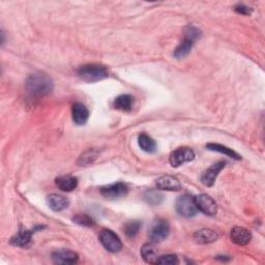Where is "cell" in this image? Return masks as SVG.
Returning <instances> with one entry per match:
<instances>
[{"mask_svg":"<svg viewBox=\"0 0 265 265\" xmlns=\"http://www.w3.org/2000/svg\"><path fill=\"white\" fill-rule=\"evenodd\" d=\"M234 10H235V12L242 14V15H251L253 12L252 8L245 6V5H242V4H238L237 6H235Z\"/></svg>","mask_w":265,"mask_h":265,"instance_id":"cell-27","label":"cell"},{"mask_svg":"<svg viewBox=\"0 0 265 265\" xmlns=\"http://www.w3.org/2000/svg\"><path fill=\"white\" fill-rule=\"evenodd\" d=\"M178 258L175 255H164L160 256L157 260L156 264H163V265H175L178 264Z\"/></svg>","mask_w":265,"mask_h":265,"instance_id":"cell-26","label":"cell"},{"mask_svg":"<svg viewBox=\"0 0 265 265\" xmlns=\"http://www.w3.org/2000/svg\"><path fill=\"white\" fill-rule=\"evenodd\" d=\"M33 233H34V230L33 231L20 230L16 235H14L11 238V243L13 245H15V247L24 248V247H26V245H28L30 243Z\"/></svg>","mask_w":265,"mask_h":265,"instance_id":"cell-18","label":"cell"},{"mask_svg":"<svg viewBox=\"0 0 265 265\" xmlns=\"http://www.w3.org/2000/svg\"><path fill=\"white\" fill-rule=\"evenodd\" d=\"M169 233L170 225L168 221L164 219H157L150 226L148 231V237L151 242L157 243L165 240L169 236Z\"/></svg>","mask_w":265,"mask_h":265,"instance_id":"cell-4","label":"cell"},{"mask_svg":"<svg viewBox=\"0 0 265 265\" xmlns=\"http://www.w3.org/2000/svg\"><path fill=\"white\" fill-rule=\"evenodd\" d=\"M138 144L140 148L147 154H154L157 150V143L147 134H140L138 136Z\"/></svg>","mask_w":265,"mask_h":265,"instance_id":"cell-20","label":"cell"},{"mask_svg":"<svg viewBox=\"0 0 265 265\" xmlns=\"http://www.w3.org/2000/svg\"><path fill=\"white\" fill-rule=\"evenodd\" d=\"M225 162H218L216 164H214L212 167L208 168L206 171L202 174L201 176V182L203 183V185L211 187L215 184L216 179L219 175V173L222 171L223 168L225 167Z\"/></svg>","mask_w":265,"mask_h":265,"instance_id":"cell-10","label":"cell"},{"mask_svg":"<svg viewBox=\"0 0 265 265\" xmlns=\"http://www.w3.org/2000/svg\"><path fill=\"white\" fill-rule=\"evenodd\" d=\"M198 211L206 216H215L218 212V205L216 201L208 195L201 194L195 198Z\"/></svg>","mask_w":265,"mask_h":265,"instance_id":"cell-9","label":"cell"},{"mask_svg":"<svg viewBox=\"0 0 265 265\" xmlns=\"http://www.w3.org/2000/svg\"><path fill=\"white\" fill-rule=\"evenodd\" d=\"M176 211L181 217L193 218L198 212L195 199L188 195L179 197L176 201Z\"/></svg>","mask_w":265,"mask_h":265,"instance_id":"cell-6","label":"cell"},{"mask_svg":"<svg viewBox=\"0 0 265 265\" xmlns=\"http://www.w3.org/2000/svg\"><path fill=\"white\" fill-rule=\"evenodd\" d=\"M53 80L45 73L31 74L26 80V89L33 98H41L53 90Z\"/></svg>","mask_w":265,"mask_h":265,"instance_id":"cell-1","label":"cell"},{"mask_svg":"<svg viewBox=\"0 0 265 265\" xmlns=\"http://www.w3.org/2000/svg\"><path fill=\"white\" fill-rule=\"evenodd\" d=\"M79 77L86 82H98L106 79L109 76V72L106 67L101 64H85L77 71Z\"/></svg>","mask_w":265,"mask_h":265,"instance_id":"cell-3","label":"cell"},{"mask_svg":"<svg viewBox=\"0 0 265 265\" xmlns=\"http://www.w3.org/2000/svg\"><path fill=\"white\" fill-rule=\"evenodd\" d=\"M72 118L76 125H84L89 118V111L85 105L76 103L72 107Z\"/></svg>","mask_w":265,"mask_h":265,"instance_id":"cell-12","label":"cell"},{"mask_svg":"<svg viewBox=\"0 0 265 265\" xmlns=\"http://www.w3.org/2000/svg\"><path fill=\"white\" fill-rule=\"evenodd\" d=\"M157 186L161 191H168V192H178L181 190V183L180 181L170 175H165L160 177L157 180Z\"/></svg>","mask_w":265,"mask_h":265,"instance_id":"cell-11","label":"cell"},{"mask_svg":"<svg viewBox=\"0 0 265 265\" xmlns=\"http://www.w3.org/2000/svg\"><path fill=\"white\" fill-rule=\"evenodd\" d=\"M132 103H134V98L129 94H121L114 101V107L117 110L123 112H129L132 108Z\"/></svg>","mask_w":265,"mask_h":265,"instance_id":"cell-22","label":"cell"},{"mask_svg":"<svg viewBox=\"0 0 265 265\" xmlns=\"http://www.w3.org/2000/svg\"><path fill=\"white\" fill-rule=\"evenodd\" d=\"M52 260L55 264H75L79 260L77 253L69 250H58L52 254Z\"/></svg>","mask_w":265,"mask_h":265,"instance_id":"cell-13","label":"cell"},{"mask_svg":"<svg viewBox=\"0 0 265 265\" xmlns=\"http://www.w3.org/2000/svg\"><path fill=\"white\" fill-rule=\"evenodd\" d=\"M201 32L198 28L194 26L187 27L185 32L184 40L179 44V46L174 51V57L177 59H182L191 53L193 46L195 45L196 41L199 39Z\"/></svg>","mask_w":265,"mask_h":265,"instance_id":"cell-2","label":"cell"},{"mask_svg":"<svg viewBox=\"0 0 265 265\" xmlns=\"http://www.w3.org/2000/svg\"><path fill=\"white\" fill-rule=\"evenodd\" d=\"M141 228V223L139 221H130L124 225V233L127 237H135Z\"/></svg>","mask_w":265,"mask_h":265,"instance_id":"cell-23","label":"cell"},{"mask_svg":"<svg viewBox=\"0 0 265 265\" xmlns=\"http://www.w3.org/2000/svg\"><path fill=\"white\" fill-rule=\"evenodd\" d=\"M219 238V235L212 229H201L198 230L195 234H194V239L197 243L200 244H207V243H213L215 241H217V239Z\"/></svg>","mask_w":265,"mask_h":265,"instance_id":"cell-17","label":"cell"},{"mask_svg":"<svg viewBox=\"0 0 265 265\" xmlns=\"http://www.w3.org/2000/svg\"><path fill=\"white\" fill-rule=\"evenodd\" d=\"M206 148L210 149L212 151H217V153H220V154H224L226 156H228L229 158H232L234 160H240L241 157L235 153V151L229 147L227 146H224L222 144H218V143H208L206 145Z\"/></svg>","mask_w":265,"mask_h":265,"instance_id":"cell-21","label":"cell"},{"mask_svg":"<svg viewBox=\"0 0 265 265\" xmlns=\"http://www.w3.org/2000/svg\"><path fill=\"white\" fill-rule=\"evenodd\" d=\"M56 185L62 192H72L78 185L77 177L72 175H64L56 178Z\"/></svg>","mask_w":265,"mask_h":265,"instance_id":"cell-15","label":"cell"},{"mask_svg":"<svg viewBox=\"0 0 265 265\" xmlns=\"http://www.w3.org/2000/svg\"><path fill=\"white\" fill-rule=\"evenodd\" d=\"M195 159L194 150L190 147H179L175 149L173 153L170 155L169 162L172 167L178 168L184 163L192 162Z\"/></svg>","mask_w":265,"mask_h":265,"instance_id":"cell-7","label":"cell"},{"mask_svg":"<svg viewBox=\"0 0 265 265\" xmlns=\"http://www.w3.org/2000/svg\"><path fill=\"white\" fill-rule=\"evenodd\" d=\"M100 241L104 248L111 253H118L122 249V241L119 236L109 229H104L100 233Z\"/></svg>","mask_w":265,"mask_h":265,"instance_id":"cell-5","label":"cell"},{"mask_svg":"<svg viewBox=\"0 0 265 265\" xmlns=\"http://www.w3.org/2000/svg\"><path fill=\"white\" fill-rule=\"evenodd\" d=\"M144 198H145V200H146L149 204H151V205H159V204L163 201V199H164L163 195H162L159 191H154V190L147 191V192L145 193Z\"/></svg>","mask_w":265,"mask_h":265,"instance_id":"cell-24","label":"cell"},{"mask_svg":"<svg viewBox=\"0 0 265 265\" xmlns=\"http://www.w3.org/2000/svg\"><path fill=\"white\" fill-rule=\"evenodd\" d=\"M73 221L77 225L84 227H91L94 225V221L88 215H76L73 218Z\"/></svg>","mask_w":265,"mask_h":265,"instance_id":"cell-25","label":"cell"},{"mask_svg":"<svg viewBox=\"0 0 265 265\" xmlns=\"http://www.w3.org/2000/svg\"><path fill=\"white\" fill-rule=\"evenodd\" d=\"M100 193L107 199H118L126 196L128 193V187L123 182H116L101 187Z\"/></svg>","mask_w":265,"mask_h":265,"instance_id":"cell-8","label":"cell"},{"mask_svg":"<svg viewBox=\"0 0 265 265\" xmlns=\"http://www.w3.org/2000/svg\"><path fill=\"white\" fill-rule=\"evenodd\" d=\"M230 236L232 241L237 245H247L252 239L251 232L243 227H234Z\"/></svg>","mask_w":265,"mask_h":265,"instance_id":"cell-14","label":"cell"},{"mask_svg":"<svg viewBox=\"0 0 265 265\" xmlns=\"http://www.w3.org/2000/svg\"><path fill=\"white\" fill-rule=\"evenodd\" d=\"M141 257L142 259L146 262V263H150V264H156L157 260L159 258L155 245L151 243H145L143 247L141 248L140 251Z\"/></svg>","mask_w":265,"mask_h":265,"instance_id":"cell-19","label":"cell"},{"mask_svg":"<svg viewBox=\"0 0 265 265\" xmlns=\"http://www.w3.org/2000/svg\"><path fill=\"white\" fill-rule=\"evenodd\" d=\"M47 201H48L49 207L54 212L64 211L65 208H68L70 205V201L68 200V198L61 195H57V194L50 195Z\"/></svg>","mask_w":265,"mask_h":265,"instance_id":"cell-16","label":"cell"}]
</instances>
